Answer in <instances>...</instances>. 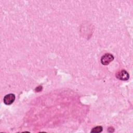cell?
<instances>
[{
  "label": "cell",
  "mask_w": 133,
  "mask_h": 133,
  "mask_svg": "<svg viewBox=\"0 0 133 133\" xmlns=\"http://www.w3.org/2000/svg\"><path fill=\"white\" fill-rule=\"evenodd\" d=\"M114 59V57L111 54H105L102 56L101 62L103 65H108Z\"/></svg>",
  "instance_id": "1"
},
{
  "label": "cell",
  "mask_w": 133,
  "mask_h": 133,
  "mask_svg": "<svg viewBox=\"0 0 133 133\" xmlns=\"http://www.w3.org/2000/svg\"><path fill=\"white\" fill-rule=\"evenodd\" d=\"M116 77L122 81H127L129 79V75L128 73L125 70H122L117 72L116 74Z\"/></svg>",
  "instance_id": "2"
},
{
  "label": "cell",
  "mask_w": 133,
  "mask_h": 133,
  "mask_svg": "<svg viewBox=\"0 0 133 133\" xmlns=\"http://www.w3.org/2000/svg\"><path fill=\"white\" fill-rule=\"evenodd\" d=\"M15 100V95L13 94L6 95L4 98V102L6 105L12 104Z\"/></svg>",
  "instance_id": "3"
},
{
  "label": "cell",
  "mask_w": 133,
  "mask_h": 133,
  "mask_svg": "<svg viewBox=\"0 0 133 133\" xmlns=\"http://www.w3.org/2000/svg\"><path fill=\"white\" fill-rule=\"evenodd\" d=\"M102 129L103 128L102 126H96L92 128V129L91 130V132H96V133L100 132L102 131Z\"/></svg>",
  "instance_id": "4"
}]
</instances>
